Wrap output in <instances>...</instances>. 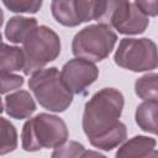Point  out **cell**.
Listing matches in <instances>:
<instances>
[{
    "instance_id": "5b68a950",
    "label": "cell",
    "mask_w": 158,
    "mask_h": 158,
    "mask_svg": "<svg viewBox=\"0 0 158 158\" xmlns=\"http://www.w3.org/2000/svg\"><path fill=\"white\" fill-rule=\"evenodd\" d=\"M117 41L116 33L110 26L99 23L91 25L79 31L73 40V53L77 58L91 63L105 59Z\"/></svg>"
},
{
    "instance_id": "6da1fadb",
    "label": "cell",
    "mask_w": 158,
    "mask_h": 158,
    "mask_svg": "<svg viewBox=\"0 0 158 158\" xmlns=\"http://www.w3.org/2000/svg\"><path fill=\"white\" fill-rule=\"evenodd\" d=\"M123 107L122 94L114 88H104L98 91L85 105L83 128L90 143L107 136L116 130Z\"/></svg>"
},
{
    "instance_id": "ac0fdd59",
    "label": "cell",
    "mask_w": 158,
    "mask_h": 158,
    "mask_svg": "<svg viewBox=\"0 0 158 158\" xmlns=\"http://www.w3.org/2000/svg\"><path fill=\"white\" fill-rule=\"evenodd\" d=\"M4 5L14 12H36L42 6V1H27V0H4Z\"/></svg>"
},
{
    "instance_id": "ffe728a7",
    "label": "cell",
    "mask_w": 158,
    "mask_h": 158,
    "mask_svg": "<svg viewBox=\"0 0 158 158\" xmlns=\"http://www.w3.org/2000/svg\"><path fill=\"white\" fill-rule=\"evenodd\" d=\"M135 4L147 17L158 15V1H136Z\"/></svg>"
},
{
    "instance_id": "52a82bcc",
    "label": "cell",
    "mask_w": 158,
    "mask_h": 158,
    "mask_svg": "<svg viewBox=\"0 0 158 158\" xmlns=\"http://www.w3.org/2000/svg\"><path fill=\"white\" fill-rule=\"evenodd\" d=\"M148 22V17L142 14L135 2L130 1H115L109 21L111 26L123 35L142 33Z\"/></svg>"
},
{
    "instance_id": "30bf717a",
    "label": "cell",
    "mask_w": 158,
    "mask_h": 158,
    "mask_svg": "<svg viewBox=\"0 0 158 158\" xmlns=\"http://www.w3.org/2000/svg\"><path fill=\"white\" fill-rule=\"evenodd\" d=\"M156 146V139L146 136H136L123 146H121L116 153V158H142L149 153Z\"/></svg>"
},
{
    "instance_id": "8fae6325",
    "label": "cell",
    "mask_w": 158,
    "mask_h": 158,
    "mask_svg": "<svg viewBox=\"0 0 158 158\" xmlns=\"http://www.w3.org/2000/svg\"><path fill=\"white\" fill-rule=\"evenodd\" d=\"M136 122L146 132L158 135V101H144L136 110Z\"/></svg>"
},
{
    "instance_id": "9a60e30c",
    "label": "cell",
    "mask_w": 158,
    "mask_h": 158,
    "mask_svg": "<svg viewBox=\"0 0 158 158\" xmlns=\"http://www.w3.org/2000/svg\"><path fill=\"white\" fill-rule=\"evenodd\" d=\"M1 122V146H0V153L4 156L9 152H12L17 146V135L15 127L5 118H0Z\"/></svg>"
},
{
    "instance_id": "5bb4252c",
    "label": "cell",
    "mask_w": 158,
    "mask_h": 158,
    "mask_svg": "<svg viewBox=\"0 0 158 158\" xmlns=\"http://www.w3.org/2000/svg\"><path fill=\"white\" fill-rule=\"evenodd\" d=\"M136 94L146 101H158V74L149 73L136 80Z\"/></svg>"
},
{
    "instance_id": "4fadbf2b",
    "label": "cell",
    "mask_w": 158,
    "mask_h": 158,
    "mask_svg": "<svg viewBox=\"0 0 158 158\" xmlns=\"http://www.w3.org/2000/svg\"><path fill=\"white\" fill-rule=\"evenodd\" d=\"M25 68V53L19 47H11L6 43L1 46L0 69L2 73H11Z\"/></svg>"
},
{
    "instance_id": "277c9868",
    "label": "cell",
    "mask_w": 158,
    "mask_h": 158,
    "mask_svg": "<svg viewBox=\"0 0 158 158\" xmlns=\"http://www.w3.org/2000/svg\"><path fill=\"white\" fill-rule=\"evenodd\" d=\"M25 74H33L47 63L54 60L60 53V40L58 35L46 27H35L23 41Z\"/></svg>"
},
{
    "instance_id": "3957f363",
    "label": "cell",
    "mask_w": 158,
    "mask_h": 158,
    "mask_svg": "<svg viewBox=\"0 0 158 158\" xmlns=\"http://www.w3.org/2000/svg\"><path fill=\"white\" fill-rule=\"evenodd\" d=\"M28 86L36 96L40 105L54 112L64 111L73 100V94L62 80L57 68H44L35 72Z\"/></svg>"
},
{
    "instance_id": "7c38bea8",
    "label": "cell",
    "mask_w": 158,
    "mask_h": 158,
    "mask_svg": "<svg viewBox=\"0 0 158 158\" xmlns=\"http://www.w3.org/2000/svg\"><path fill=\"white\" fill-rule=\"evenodd\" d=\"M37 27V21L35 19H28V17H22V16H16L10 19V21L6 25L5 35L10 40V42L14 43H23L28 33Z\"/></svg>"
},
{
    "instance_id": "7402d4cb",
    "label": "cell",
    "mask_w": 158,
    "mask_h": 158,
    "mask_svg": "<svg viewBox=\"0 0 158 158\" xmlns=\"http://www.w3.org/2000/svg\"><path fill=\"white\" fill-rule=\"evenodd\" d=\"M142 158H158V151L157 149H152L149 153H147Z\"/></svg>"
},
{
    "instance_id": "9c48e42d",
    "label": "cell",
    "mask_w": 158,
    "mask_h": 158,
    "mask_svg": "<svg viewBox=\"0 0 158 158\" xmlns=\"http://www.w3.org/2000/svg\"><path fill=\"white\" fill-rule=\"evenodd\" d=\"M4 105L7 115L19 120L30 117L36 110V104L31 94L26 90H20L14 94H10L5 98Z\"/></svg>"
},
{
    "instance_id": "8992f818",
    "label": "cell",
    "mask_w": 158,
    "mask_h": 158,
    "mask_svg": "<svg viewBox=\"0 0 158 158\" xmlns=\"http://www.w3.org/2000/svg\"><path fill=\"white\" fill-rule=\"evenodd\" d=\"M115 62L132 72L151 70L158 67V49L149 38H123L115 53Z\"/></svg>"
},
{
    "instance_id": "7a4b0ae2",
    "label": "cell",
    "mask_w": 158,
    "mask_h": 158,
    "mask_svg": "<svg viewBox=\"0 0 158 158\" xmlns=\"http://www.w3.org/2000/svg\"><path fill=\"white\" fill-rule=\"evenodd\" d=\"M68 128L65 122L54 115L38 114L30 118L22 130V147L33 152L41 148H57L67 142Z\"/></svg>"
},
{
    "instance_id": "ba28073f",
    "label": "cell",
    "mask_w": 158,
    "mask_h": 158,
    "mask_svg": "<svg viewBox=\"0 0 158 158\" xmlns=\"http://www.w3.org/2000/svg\"><path fill=\"white\" fill-rule=\"evenodd\" d=\"M98 75L99 70L96 65L81 58L69 60L60 72L62 80L72 94L84 93L85 89L96 80Z\"/></svg>"
},
{
    "instance_id": "d6986e66",
    "label": "cell",
    "mask_w": 158,
    "mask_h": 158,
    "mask_svg": "<svg viewBox=\"0 0 158 158\" xmlns=\"http://www.w3.org/2000/svg\"><path fill=\"white\" fill-rule=\"evenodd\" d=\"M1 78V93L5 94L10 90L17 89L23 84V78L20 75H15L11 73H2L0 74Z\"/></svg>"
},
{
    "instance_id": "44dd1931",
    "label": "cell",
    "mask_w": 158,
    "mask_h": 158,
    "mask_svg": "<svg viewBox=\"0 0 158 158\" xmlns=\"http://www.w3.org/2000/svg\"><path fill=\"white\" fill-rule=\"evenodd\" d=\"M81 158H106L105 156H102L101 153L99 152H95V151H85L81 156Z\"/></svg>"
},
{
    "instance_id": "2e32d148",
    "label": "cell",
    "mask_w": 158,
    "mask_h": 158,
    "mask_svg": "<svg viewBox=\"0 0 158 158\" xmlns=\"http://www.w3.org/2000/svg\"><path fill=\"white\" fill-rule=\"evenodd\" d=\"M126 138V126L123 123H121L116 130H114L112 132H110L107 136L93 142L91 144L96 148L104 149V151H110L115 147H117L120 143H122Z\"/></svg>"
},
{
    "instance_id": "e0dca14e",
    "label": "cell",
    "mask_w": 158,
    "mask_h": 158,
    "mask_svg": "<svg viewBox=\"0 0 158 158\" xmlns=\"http://www.w3.org/2000/svg\"><path fill=\"white\" fill-rule=\"evenodd\" d=\"M84 152L85 149L80 143L69 141L57 147L52 153V158H81Z\"/></svg>"
}]
</instances>
